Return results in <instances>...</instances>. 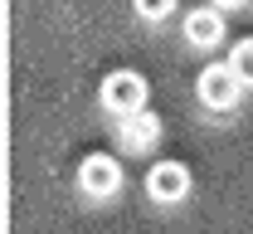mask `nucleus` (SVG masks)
Masks as SVG:
<instances>
[{"mask_svg": "<svg viewBox=\"0 0 253 234\" xmlns=\"http://www.w3.org/2000/svg\"><path fill=\"white\" fill-rule=\"evenodd\" d=\"M78 186H83V195H93V200H112V195L122 190V166H117V156H107V151L83 156Z\"/></svg>", "mask_w": 253, "mask_h": 234, "instance_id": "obj_3", "label": "nucleus"}, {"mask_svg": "<svg viewBox=\"0 0 253 234\" xmlns=\"http://www.w3.org/2000/svg\"><path fill=\"white\" fill-rule=\"evenodd\" d=\"M219 5H224V10H234V5H244V0H219Z\"/></svg>", "mask_w": 253, "mask_h": 234, "instance_id": "obj_9", "label": "nucleus"}, {"mask_svg": "<svg viewBox=\"0 0 253 234\" xmlns=\"http://www.w3.org/2000/svg\"><path fill=\"white\" fill-rule=\"evenodd\" d=\"M122 127V146L126 151H151L161 141V117H151V107H136V112H126V117H117Z\"/></svg>", "mask_w": 253, "mask_h": 234, "instance_id": "obj_5", "label": "nucleus"}, {"mask_svg": "<svg viewBox=\"0 0 253 234\" xmlns=\"http://www.w3.org/2000/svg\"><path fill=\"white\" fill-rule=\"evenodd\" d=\"M102 107L117 112V117L146 107V78H141L136 68H112V73L102 78Z\"/></svg>", "mask_w": 253, "mask_h": 234, "instance_id": "obj_1", "label": "nucleus"}, {"mask_svg": "<svg viewBox=\"0 0 253 234\" xmlns=\"http://www.w3.org/2000/svg\"><path fill=\"white\" fill-rule=\"evenodd\" d=\"M185 39L195 44V49H214V44L224 39V15L214 10V5L190 10V15H185Z\"/></svg>", "mask_w": 253, "mask_h": 234, "instance_id": "obj_6", "label": "nucleus"}, {"mask_svg": "<svg viewBox=\"0 0 253 234\" xmlns=\"http://www.w3.org/2000/svg\"><path fill=\"white\" fill-rule=\"evenodd\" d=\"M146 195L156 205H180L190 195V171L180 161H156L146 171Z\"/></svg>", "mask_w": 253, "mask_h": 234, "instance_id": "obj_4", "label": "nucleus"}, {"mask_svg": "<svg viewBox=\"0 0 253 234\" xmlns=\"http://www.w3.org/2000/svg\"><path fill=\"white\" fill-rule=\"evenodd\" d=\"M131 5H136L141 20H166V15L175 10V0H131Z\"/></svg>", "mask_w": 253, "mask_h": 234, "instance_id": "obj_8", "label": "nucleus"}, {"mask_svg": "<svg viewBox=\"0 0 253 234\" xmlns=\"http://www.w3.org/2000/svg\"><path fill=\"white\" fill-rule=\"evenodd\" d=\"M239 93H244V78L229 64H205V73H200V102H205L210 112L239 107Z\"/></svg>", "mask_w": 253, "mask_h": 234, "instance_id": "obj_2", "label": "nucleus"}, {"mask_svg": "<svg viewBox=\"0 0 253 234\" xmlns=\"http://www.w3.org/2000/svg\"><path fill=\"white\" fill-rule=\"evenodd\" d=\"M229 68L244 78V88H253V39H239V44L229 49Z\"/></svg>", "mask_w": 253, "mask_h": 234, "instance_id": "obj_7", "label": "nucleus"}]
</instances>
